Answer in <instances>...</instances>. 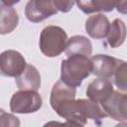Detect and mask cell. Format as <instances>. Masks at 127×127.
Wrapping results in <instances>:
<instances>
[{
	"mask_svg": "<svg viewBox=\"0 0 127 127\" xmlns=\"http://www.w3.org/2000/svg\"><path fill=\"white\" fill-rule=\"evenodd\" d=\"M92 71L90 59L84 56H71L62 61L61 81L74 88L81 85L83 79Z\"/></svg>",
	"mask_w": 127,
	"mask_h": 127,
	"instance_id": "cell-1",
	"label": "cell"
},
{
	"mask_svg": "<svg viewBox=\"0 0 127 127\" xmlns=\"http://www.w3.org/2000/svg\"><path fill=\"white\" fill-rule=\"evenodd\" d=\"M66 42L67 35L65 31L59 26L50 25L42 30L40 34L39 47L46 57L55 58L65 51Z\"/></svg>",
	"mask_w": 127,
	"mask_h": 127,
	"instance_id": "cell-2",
	"label": "cell"
},
{
	"mask_svg": "<svg viewBox=\"0 0 127 127\" xmlns=\"http://www.w3.org/2000/svg\"><path fill=\"white\" fill-rule=\"evenodd\" d=\"M43 105V99L37 91H16L10 100V110L13 113L29 114L37 112Z\"/></svg>",
	"mask_w": 127,
	"mask_h": 127,
	"instance_id": "cell-3",
	"label": "cell"
},
{
	"mask_svg": "<svg viewBox=\"0 0 127 127\" xmlns=\"http://www.w3.org/2000/svg\"><path fill=\"white\" fill-rule=\"evenodd\" d=\"M107 117L100 105L92 102L89 99H75L74 104V122L84 126L87 122V119H91L98 125L100 121Z\"/></svg>",
	"mask_w": 127,
	"mask_h": 127,
	"instance_id": "cell-4",
	"label": "cell"
},
{
	"mask_svg": "<svg viewBox=\"0 0 127 127\" xmlns=\"http://www.w3.org/2000/svg\"><path fill=\"white\" fill-rule=\"evenodd\" d=\"M26 60L21 53L7 50L0 54V74L7 77H17L26 67Z\"/></svg>",
	"mask_w": 127,
	"mask_h": 127,
	"instance_id": "cell-5",
	"label": "cell"
},
{
	"mask_svg": "<svg viewBox=\"0 0 127 127\" xmlns=\"http://www.w3.org/2000/svg\"><path fill=\"white\" fill-rule=\"evenodd\" d=\"M100 107L107 116L116 121L125 122L127 111V95L125 92L114 90L110 97L100 104Z\"/></svg>",
	"mask_w": 127,
	"mask_h": 127,
	"instance_id": "cell-6",
	"label": "cell"
},
{
	"mask_svg": "<svg viewBox=\"0 0 127 127\" xmlns=\"http://www.w3.org/2000/svg\"><path fill=\"white\" fill-rule=\"evenodd\" d=\"M57 9L51 0H31L26 4L25 15L32 23H39L57 14Z\"/></svg>",
	"mask_w": 127,
	"mask_h": 127,
	"instance_id": "cell-7",
	"label": "cell"
},
{
	"mask_svg": "<svg viewBox=\"0 0 127 127\" xmlns=\"http://www.w3.org/2000/svg\"><path fill=\"white\" fill-rule=\"evenodd\" d=\"M92 64V71L91 73L95 74L98 77L102 78H111L118 65L121 64L122 60L116 59L114 57L108 55H95L92 56L90 59Z\"/></svg>",
	"mask_w": 127,
	"mask_h": 127,
	"instance_id": "cell-8",
	"label": "cell"
},
{
	"mask_svg": "<svg viewBox=\"0 0 127 127\" xmlns=\"http://www.w3.org/2000/svg\"><path fill=\"white\" fill-rule=\"evenodd\" d=\"M114 87L110 79L97 77L93 79L86 88V95L89 100L100 105L113 93Z\"/></svg>",
	"mask_w": 127,
	"mask_h": 127,
	"instance_id": "cell-9",
	"label": "cell"
},
{
	"mask_svg": "<svg viewBox=\"0 0 127 127\" xmlns=\"http://www.w3.org/2000/svg\"><path fill=\"white\" fill-rule=\"evenodd\" d=\"M15 78V82L20 90L38 91L41 87L40 72L32 64H27L24 70Z\"/></svg>",
	"mask_w": 127,
	"mask_h": 127,
	"instance_id": "cell-10",
	"label": "cell"
},
{
	"mask_svg": "<svg viewBox=\"0 0 127 127\" xmlns=\"http://www.w3.org/2000/svg\"><path fill=\"white\" fill-rule=\"evenodd\" d=\"M76 95V88L69 86L63 81H57L51 90L50 95V103L54 110L59 108L61 105L64 104L68 100L75 99Z\"/></svg>",
	"mask_w": 127,
	"mask_h": 127,
	"instance_id": "cell-11",
	"label": "cell"
},
{
	"mask_svg": "<svg viewBox=\"0 0 127 127\" xmlns=\"http://www.w3.org/2000/svg\"><path fill=\"white\" fill-rule=\"evenodd\" d=\"M110 22L108 18L99 13L89 16L85 21V31L89 37L93 39H104L106 38L109 30Z\"/></svg>",
	"mask_w": 127,
	"mask_h": 127,
	"instance_id": "cell-12",
	"label": "cell"
},
{
	"mask_svg": "<svg viewBox=\"0 0 127 127\" xmlns=\"http://www.w3.org/2000/svg\"><path fill=\"white\" fill-rule=\"evenodd\" d=\"M14 3L2 2L0 4V35H7L12 33L18 26L19 16Z\"/></svg>",
	"mask_w": 127,
	"mask_h": 127,
	"instance_id": "cell-13",
	"label": "cell"
},
{
	"mask_svg": "<svg viewBox=\"0 0 127 127\" xmlns=\"http://www.w3.org/2000/svg\"><path fill=\"white\" fill-rule=\"evenodd\" d=\"M64 52L67 57L84 56L89 58V56L92 54V44L87 37L82 35H75L67 39Z\"/></svg>",
	"mask_w": 127,
	"mask_h": 127,
	"instance_id": "cell-14",
	"label": "cell"
},
{
	"mask_svg": "<svg viewBox=\"0 0 127 127\" xmlns=\"http://www.w3.org/2000/svg\"><path fill=\"white\" fill-rule=\"evenodd\" d=\"M126 38V26L121 19H114L110 23L108 34L106 36L107 45L111 48L120 47Z\"/></svg>",
	"mask_w": 127,
	"mask_h": 127,
	"instance_id": "cell-15",
	"label": "cell"
},
{
	"mask_svg": "<svg viewBox=\"0 0 127 127\" xmlns=\"http://www.w3.org/2000/svg\"><path fill=\"white\" fill-rule=\"evenodd\" d=\"M117 2L111 1H77L75 4L85 14H91L96 12H111Z\"/></svg>",
	"mask_w": 127,
	"mask_h": 127,
	"instance_id": "cell-16",
	"label": "cell"
},
{
	"mask_svg": "<svg viewBox=\"0 0 127 127\" xmlns=\"http://www.w3.org/2000/svg\"><path fill=\"white\" fill-rule=\"evenodd\" d=\"M114 83L118 87L119 91L126 92L127 90V83H126V62L122 61L121 64L118 65L114 75Z\"/></svg>",
	"mask_w": 127,
	"mask_h": 127,
	"instance_id": "cell-17",
	"label": "cell"
},
{
	"mask_svg": "<svg viewBox=\"0 0 127 127\" xmlns=\"http://www.w3.org/2000/svg\"><path fill=\"white\" fill-rule=\"evenodd\" d=\"M0 127H20V120L14 114L0 108Z\"/></svg>",
	"mask_w": 127,
	"mask_h": 127,
	"instance_id": "cell-18",
	"label": "cell"
},
{
	"mask_svg": "<svg viewBox=\"0 0 127 127\" xmlns=\"http://www.w3.org/2000/svg\"><path fill=\"white\" fill-rule=\"evenodd\" d=\"M53 3H54V6L56 7L57 11L59 10L64 13L70 11L72 6L75 4L74 1H63V0H54Z\"/></svg>",
	"mask_w": 127,
	"mask_h": 127,
	"instance_id": "cell-19",
	"label": "cell"
},
{
	"mask_svg": "<svg viewBox=\"0 0 127 127\" xmlns=\"http://www.w3.org/2000/svg\"><path fill=\"white\" fill-rule=\"evenodd\" d=\"M43 127H83L82 125L73 122V121H65V122H59V121H49L43 125Z\"/></svg>",
	"mask_w": 127,
	"mask_h": 127,
	"instance_id": "cell-20",
	"label": "cell"
},
{
	"mask_svg": "<svg viewBox=\"0 0 127 127\" xmlns=\"http://www.w3.org/2000/svg\"><path fill=\"white\" fill-rule=\"evenodd\" d=\"M115 127H127V124H126V122H122V123H119L118 125H116Z\"/></svg>",
	"mask_w": 127,
	"mask_h": 127,
	"instance_id": "cell-21",
	"label": "cell"
}]
</instances>
